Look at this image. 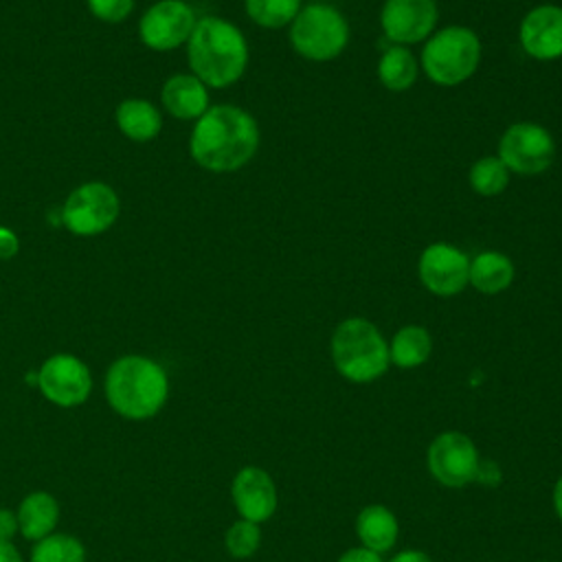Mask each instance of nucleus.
<instances>
[{
  "label": "nucleus",
  "instance_id": "nucleus-1",
  "mask_svg": "<svg viewBox=\"0 0 562 562\" xmlns=\"http://www.w3.org/2000/svg\"><path fill=\"white\" fill-rule=\"evenodd\" d=\"M259 125L250 112L237 105H211L191 132L193 160L213 173L241 169L257 154Z\"/></svg>",
  "mask_w": 562,
  "mask_h": 562
},
{
  "label": "nucleus",
  "instance_id": "nucleus-2",
  "mask_svg": "<svg viewBox=\"0 0 562 562\" xmlns=\"http://www.w3.org/2000/svg\"><path fill=\"white\" fill-rule=\"evenodd\" d=\"M187 57L193 75L206 88H228L246 70L248 44L233 22L206 15L195 22Z\"/></svg>",
  "mask_w": 562,
  "mask_h": 562
},
{
  "label": "nucleus",
  "instance_id": "nucleus-3",
  "mask_svg": "<svg viewBox=\"0 0 562 562\" xmlns=\"http://www.w3.org/2000/svg\"><path fill=\"white\" fill-rule=\"evenodd\" d=\"M169 378L165 369L138 353L116 358L105 373L108 404L125 419H149L167 402Z\"/></svg>",
  "mask_w": 562,
  "mask_h": 562
},
{
  "label": "nucleus",
  "instance_id": "nucleus-4",
  "mask_svg": "<svg viewBox=\"0 0 562 562\" xmlns=\"http://www.w3.org/2000/svg\"><path fill=\"white\" fill-rule=\"evenodd\" d=\"M331 360L349 382H373L389 369V342L380 329L360 316L345 318L331 334Z\"/></svg>",
  "mask_w": 562,
  "mask_h": 562
},
{
  "label": "nucleus",
  "instance_id": "nucleus-5",
  "mask_svg": "<svg viewBox=\"0 0 562 562\" xmlns=\"http://www.w3.org/2000/svg\"><path fill=\"white\" fill-rule=\"evenodd\" d=\"M481 61L479 35L459 24L435 31L422 50V68L426 77L443 88H452L470 79Z\"/></svg>",
  "mask_w": 562,
  "mask_h": 562
},
{
  "label": "nucleus",
  "instance_id": "nucleus-6",
  "mask_svg": "<svg viewBox=\"0 0 562 562\" xmlns=\"http://www.w3.org/2000/svg\"><path fill=\"white\" fill-rule=\"evenodd\" d=\"M349 42V24L331 4L301 7L290 24L292 48L310 61H329L338 57Z\"/></svg>",
  "mask_w": 562,
  "mask_h": 562
},
{
  "label": "nucleus",
  "instance_id": "nucleus-7",
  "mask_svg": "<svg viewBox=\"0 0 562 562\" xmlns=\"http://www.w3.org/2000/svg\"><path fill=\"white\" fill-rule=\"evenodd\" d=\"M498 158L514 173L536 176L551 167L555 158V140L547 127L520 121L503 132L498 140Z\"/></svg>",
  "mask_w": 562,
  "mask_h": 562
},
{
  "label": "nucleus",
  "instance_id": "nucleus-8",
  "mask_svg": "<svg viewBox=\"0 0 562 562\" xmlns=\"http://www.w3.org/2000/svg\"><path fill=\"white\" fill-rule=\"evenodd\" d=\"M121 213L116 191L105 182H83L64 202L61 220L75 235H99L108 231Z\"/></svg>",
  "mask_w": 562,
  "mask_h": 562
},
{
  "label": "nucleus",
  "instance_id": "nucleus-9",
  "mask_svg": "<svg viewBox=\"0 0 562 562\" xmlns=\"http://www.w3.org/2000/svg\"><path fill=\"white\" fill-rule=\"evenodd\" d=\"M428 472L446 487H463L479 479V450L472 439L457 430L437 435L426 452Z\"/></svg>",
  "mask_w": 562,
  "mask_h": 562
},
{
  "label": "nucleus",
  "instance_id": "nucleus-10",
  "mask_svg": "<svg viewBox=\"0 0 562 562\" xmlns=\"http://www.w3.org/2000/svg\"><path fill=\"white\" fill-rule=\"evenodd\" d=\"M37 386L55 406L72 408L88 400L92 391V375L81 358L72 353H55L40 367Z\"/></svg>",
  "mask_w": 562,
  "mask_h": 562
},
{
  "label": "nucleus",
  "instance_id": "nucleus-11",
  "mask_svg": "<svg viewBox=\"0 0 562 562\" xmlns=\"http://www.w3.org/2000/svg\"><path fill=\"white\" fill-rule=\"evenodd\" d=\"M195 22V13L184 0H160L143 13L138 35L151 50H173L189 42Z\"/></svg>",
  "mask_w": 562,
  "mask_h": 562
},
{
  "label": "nucleus",
  "instance_id": "nucleus-12",
  "mask_svg": "<svg viewBox=\"0 0 562 562\" xmlns=\"http://www.w3.org/2000/svg\"><path fill=\"white\" fill-rule=\"evenodd\" d=\"M422 285L435 296H454L468 285L470 257L446 241L426 246L417 263Z\"/></svg>",
  "mask_w": 562,
  "mask_h": 562
},
{
  "label": "nucleus",
  "instance_id": "nucleus-13",
  "mask_svg": "<svg viewBox=\"0 0 562 562\" xmlns=\"http://www.w3.org/2000/svg\"><path fill=\"white\" fill-rule=\"evenodd\" d=\"M439 9L435 0H386L380 11L384 35L400 46L426 42L437 26Z\"/></svg>",
  "mask_w": 562,
  "mask_h": 562
},
{
  "label": "nucleus",
  "instance_id": "nucleus-14",
  "mask_svg": "<svg viewBox=\"0 0 562 562\" xmlns=\"http://www.w3.org/2000/svg\"><path fill=\"white\" fill-rule=\"evenodd\" d=\"M522 50L540 61L562 57V7L540 4L531 9L518 29Z\"/></svg>",
  "mask_w": 562,
  "mask_h": 562
},
{
  "label": "nucleus",
  "instance_id": "nucleus-15",
  "mask_svg": "<svg viewBox=\"0 0 562 562\" xmlns=\"http://www.w3.org/2000/svg\"><path fill=\"white\" fill-rule=\"evenodd\" d=\"M231 496L239 516L257 525L268 520L277 509L274 481L266 470L255 465H246L235 474Z\"/></svg>",
  "mask_w": 562,
  "mask_h": 562
},
{
  "label": "nucleus",
  "instance_id": "nucleus-16",
  "mask_svg": "<svg viewBox=\"0 0 562 562\" xmlns=\"http://www.w3.org/2000/svg\"><path fill=\"white\" fill-rule=\"evenodd\" d=\"M165 110L182 121H198L209 110V90L195 75H173L162 86Z\"/></svg>",
  "mask_w": 562,
  "mask_h": 562
},
{
  "label": "nucleus",
  "instance_id": "nucleus-17",
  "mask_svg": "<svg viewBox=\"0 0 562 562\" xmlns=\"http://www.w3.org/2000/svg\"><path fill=\"white\" fill-rule=\"evenodd\" d=\"M18 525H20V533L26 540H42L48 533H53L57 520H59V503L55 501L53 494L44 492V490H35L29 492L20 507H18Z\"/></svg>",
  "mask_w": 562,
  "mask_h": 562
},
{
  "label": "nucleus",
  "instance_id": "nucleus-18",
  "mask_svg": "<svg viewBox=\"0 0 562 562\" xmlns=\"http://www.w3.org/2000/svg\"><path fill=\"white\" fill-rule=\"evenodd\" d=\"M514 261L498 250H483L470 259L468 283L481 294H498L514 281Z\"/></svg>",
  "mask_w": 562,
  "mask_h": 562
},
{
  "label": "nucleus",
  "instance_id": "nucleus-19",
  "mask_svg": "<svg viewBox=\"0 0 562 562\" xmlns=\"http://www.w3.org/2000/svg\"><path fill=\"white\" fill-rule=\"evenodd\" d=\"M356 533L367 549L384 553L397 540V518L384 505H367L356 518Z\"/></svg>",
  "mask_w": 562,
  "mask_h": 562
},
{
  "label": "nucleus",
  "instance_id": "nucleus-20",
  "mask_svg": "<svg viewBox=\"0 0 562 562\" xmlns=\"http://www.w3.org/2000/svg\"><path fill=\"white\" fill-rule=\"evenodd\" d=\"M116 125L132 140H151L162 125L160 112L145 99H125L116 108Z\"/></svg>",
  "mask_w": 562,
  "mask_h": 562
},
{
  "label": "nucleus",
  "instance_id": "nucleus-21",
  "mask_svg": "<svg viewBox=\"0 0 562 562\" xmlns=\"http://www.w3.org/2000/svg\"><path fill=\"white\" fill-rule=\"evenodd\" d=\"M432 338L422 325H404L389 342V360L400 369H415L430 358Z\"/></svg>",
  "mask_w": 562,
  "mask_h": 562
},
{
  "label": "nucleus",
  "instance_id": "nucleus-22",
  "mask_svg": "<svg viewBox=\"0 0 562 562\" xmlns=\"http://www.w3.org/2000/svg\"><path fill=\"white\" fill-rule=\"evenodd\" d=\"M419 61L415 55L400 44L389 46L378 61V79L391 92H404L417 81Z\"/></svg>",
  "mask_w": 562,
  "mask_h": 562
},
{
  "label": "nucleus",
  "instance_id": "nucleus-23",
  "mask_svg": "<svg viewBox=\"0 0 562 562\" xmlns=\"http://www.w3.org/2000/svg\"><path fill=\"white\" fill-rule=\"evenodd\" d=\"M31 562H86V547L70 533L53 531L33 544Z\"/></svg>",
  "mask_w": 562,
  "mask_h": 562
},
{
  "label": "nucleus",
  "instance_id": "nucleus-24",
  "mask_svg": "<svg viewBox=\"0 0 562 562\" xmlns=\"http://www.w3.org/2000/svg\"><path fill=\"white\" fill-rule=\"evenodd\" d=\"M509 173L512 171L505 167V162L498 156H483L470 167L468 180H470V187L479 195L492 198V195H498L507 189Z\"/></svg>",
  "mask_w": 562,
  "mask_h": 562
},
{
  "label": "nucleus",
  "instance_id": "nucleus-25",
  "mask_svg": "<svg viewBox=\"0 0 562 562\" xmlns=\"http://www.w3.org/2000/svg\"><path fill=\"white\" fill-rule=\"evenodd\" d=\"M248 18L263 29H281L292 24L301 11V0H244Z\"/></svg>",
  "mask_w": 562,
  "mask_h": 562
},
{
  "label": "nucleus",
  "instance_id": "nucleus-26",
  "mask_svg": "<svg viewBox=\"0 0 562 562\" xmlns=\"http://www.w3.org/2000/svg\"><path fill=\"white\" fill-rule=\"evenodd\" d=\"M226 551L233 555V558H250L257 549H259V542H261V531H259V525L252 522V520H235L228 531H226Z\"/></svg>",
  "mask_w": 562,
  "mask_h": 562
},
{
  "label": "nucleus",
  "instance_id": "nucleus-27",
  "mask_svg": "<svg viewBox=\"0 0 562 562\" xmlns=\"http://www.w3.org/2000/svg\"><path fill=\"white\" fill-rule=\"evenodd\" d=\"M88 7L92 11V15H97L103 22H121L125 20L132 9H134V0H88Z\"/></svg>",
  "mask_w": 562,
  "mask_h": 562
},
{
  "label": "nucleus",
  "instance_id": "nucleus-28",
  "mask_svg": "<svg viewBox=\"0 0 562 562\" xmlns=\"http://www.w3.org/2000/svg\"><path fill=\"white\" fill-rule=\"evenodd\" d=\"M18 531V514L9 507H0V542H11Z\"/></svg>",
  "mask_w": 562,
  "mask_h": 562
},
{
  "label": "nucleus",
  "instance_id": "nucleus-29",
  "mask_svg": "<svg viewBox=\"0 0 562 562\" xmlns=\"http://www.w3.org/2000/svg\"><path fill=\"white\" fill-rule=\"evenodd\" d=\"M18 248H20L18 235L11 228L0 226V259H11L13 255H18Z\"/></svg>",
  "mask_w": 562,
  "mask_h": 562
},
{
  "label": "nucleus",
  "instance_id": "nucleus-30",
  "mask_svg": "<svg viewBox=\"0 0 562 562\" xmlns=\"http://www.w3.org/2000/svg\"><path fill=\"white\" fill-rule=\"evenodd\" d=\"M338 562H384V560L380 558V553H375V551H371L367 547H356V549L345 551L338 558Z\"/></svg>",
  "mask_w": 562,
  "mask_h": 562
},
{
  "label": "nucleus",
  "instance_id": "nucleus-31",
  "mask_svg": "<svg viewBox=\"0 0 562 562\" xmlns=\"http://www.w3.org/2000/svg\"><path fill=\"white\" fill-rule=\"evenodd\" d=\"M389 562H432L430 555H426L424 551H415V549H406L395 553Z\"/></svg>",
  "mask_w": 562,
  "mask_h": 562
},
{
  "label": "nucleus",
  "instance_id": "nucleus-32",
  "mask_svg": "<svg viewBox=\"0 0 562 562\" xmlns=\"http://www.w3.org/2000/svg\"><path fill=\"white\" fill-rule=\"evenodd\" d=\"M0 562H22V555L13 542H0Z\"/></svg>",
  "mask_w": 562,
  "mask_h": 562
},
{
  "label": "nucleus",
  "instance_id": "nucleus-33",
  "mask_svg": "<svg viewBox=\"0 0 562 562\" xmlns=\"http://www.w3.org/2000/svg\"><path fill=\"white\" fill-rule=\"evenodd\" d=\"M553 507L558 518L562 520V476L555 481V487H553Z\"/></svg>",
  "mask_w": 562,
  "mask_h": 562
}]
</instances>
